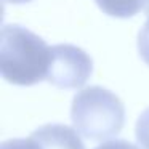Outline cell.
<instances>
[{
	"mask_svg": "<svg viewBox=\"0 0 149 149\" xmlns=\"http://www.w3.org/2000/svg\"><path fill=\"white\" fill-rule=\"evenodd\" d=\"M52 47L19 24H5L0 36V72L13 85L31 87L47 80Z\"/></svg>",
	"mask_w": 149,
	"mask_h": 149,
	"instance_id": "6da1fadb",
	"label": "cell"
},
{
	"mask_svg": "<svg viewBox=\"0 0 149 149\" xmlns=\"http://www.w3.org/2000/svg\"><path fill=\"white\" fill-rule=\"evenodd\" d=\"M71 119L75 130L90 141H106L120 133L125 106L120 98L103 87H87L72 100Z\"/></svg>",
	"mask_w": 149,
	"mask_h": 149,
	"instance_id": "7a4b0ae2",
	"label": "cell"
},
{
	"mask_svg": "<svg viewBox=\"0 0 149 149\" xmlns=\"http://www.w3.org/2000/svg\"><path fill=\"white\" fill-rule=\"evenodd\" d=\"M93 72V59L85 50L71 43L52 47V61L47 80L56 88L72 90L87 84Z\"/></svg>",
	"mask_w": 149,
	"mask_h": 149,
	"instance_id": "3957f363",
	"label": "cell"
},
{
	"mask_svg": "<svg viewBox=\"0 0 149 149\" xmlns=\"http://www.w3.org/2000/svg\"><path fill=\"white\" fill-rule=\"evenodd\" d=\"M40 149H85L74 128L61 123H47L31 133Z\"/></svg>",
	"mask_w": 149,
	"mask_h": 149,
	"instance_id": "277c9868",
	"label": "cell"
},
{
	"mask_svg": "<svg viewBox=\"0 0 149 149\" xmlns=\"http://www.w3.org/2000/svg\"><path fill=\"white\" fill-rule=\"evenodd\" d=\"M104 15L112 18H132L144 8L148 0H95Z\"/></svg>",
	"mask_w": 149,
	"mask_h": 149,
	"instance_id": "5b68a950",
	"label": "cell"
},
{
	"mask_svg": "<svg viewBox=\"0 0 149 149\" xmlns=\"http://www.w3.org/2000/svg\"><path fill=\"white\" fill-rule=\"evenodd\" d=\"M136 141L141 146V149H149V107L143 111L139 116L138 122H136Z\"/></svg>",
	"mask_w": 149,
	"mask_h": 149,
	"instance_id": "8992f818",
	"label": "cell"
},
{
	"mask_svg": "<svg viewBox=\"0 0 149 149\" xmlns=\"http://www.w3.org/2000/svg\"><path fill=\"white\" fill-rule=\"evenodd\" d=\"M138 53L143 61L149 66V19L144 23L138 34Z\"/></svg>",
	"mask_w": 149,
	"mask_h": 149,
	"instance_id": "52a82bcc",
	"label": "cell"
},
{
	"mask_svg": "<svg viewBox=\"0 0 149 149\" xmlns=\"http://www.w3.org/2000/svg\"><path fill=\"white\" fill-rule=\"evenodd\" d=\"M0 149H40V146L32 136H29V138H26V139L18 138V139H8V141H3L2 146H0Z\"/></svg>",
	"mask_w": 149,
	"mask_h": 149,
	"instance_id": "ba28073f",
	"label": "cell"
},
{
	"mask_svg": "<svg viewBox=\"0 0 149 149\" xmlns=\"http://www.w3.org/2000/svg\"><path fill=\"white\" fill-rule=\"evenodd\" d=\"M95 149H139L133 143L127 141V139H112V141H106L103 144L96 146Z\"/></svg>",
	"mask_w": 149,
	"mask_h": 149,
	"instance_id": "9c48e42d",
	"label": "cell"
},
{
	"mask_svg": "<svg viewBox=\"0 0 149 149\" xmlns=\"http://www.w3.org/2000/svg\"><path fill=\"white\" fill-rule=\"evenodd\" d=\"M3 2H8V3H15V5H19V3H29L32 0H3Z\"/></svg>",
	"mask_w": 149,
	"mask_h": 149,
	"instance_id": "30bf717a",
	"label": "cell"
},
{
	"mask_svg": "<svg viewBox=\"0 0 149 149\" xmlns=\"http://www.w3.org/2000/svg\"><path fill=\"white\" fill-rule=\"evenodd\" d=\"M146 15H148V19H149V0H148V5H146Z\"/></svg>",
	"mask_w": 149,
	"mask_h": 149,
	"instance_id": "8fae6325",
	"label": "cell"
}]
</instances>
